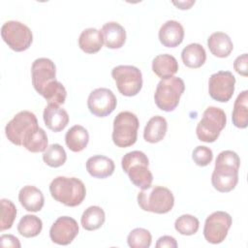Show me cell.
<instances>
[{"mask_svg": "<svg viewBox=\"0 0 248 248\" xmlns=\"http://www.w3.org/2000/svg\"><path fill=\"white\" fill-rule=\"evenodd\" d=\"M51 197L66 206L79 205L86 196L83 182L77 177L57 176L49 184Z\"/></svg>", "mask_w": 248, "mask_h": 248, "instance_id": "1", "label": "cell"}, {"mask_svg": "<svg viewBox=\"0 0 248 248\" xmlns=\"http://www.w3.org/2000/svg\"><path fill=\"white\" fill-rule=\"evenodd\" d=\"M148 166L149 160L147 156L140 150L126 153L121 160V167L128 174L131 182L141 190L150 187L153 181V175Z\"/></svg>", "mask_w": 248, "mask_h": 248, "instance_id": "2", "label": "cell"}, {"mask_svg": "<svg viewBox=\"0 0 248 248\" xmlns=\"http://www.w3.org/2000/svg\"><path fill=\"white\" fill-rule=\"evenodd\" d=\"M138 203L144 211L165 214L172 209L174 197L170 189L151 185L138 194Z\"/></svg>", "mask_w": 248, "mask_h": 248, "instance_id": "3", "label": "cell"}, {"mask_svg": "<svg viewBox=\"0 0 248 248\" xmlns=\"http://www.w3.org/2000/svg\"><path fill=\"white\" fill-rule=\"evenodd\" d=\"M185 90V84L182 78L171 77L170 78L161 79L154 93V101L156 106L164 111H172L179 104L181 95Z\"/></svg>", "mask_w": 248, "mask_h": 248, "instance_id": "4", "label": "cell"}, {"mask_svg": "<svg viewBox=\"0 0 248 248\" xmlns=\"http://www.w3.org/2000/svg\"><path fill=\"white\" fill-rule=\"evenodd\" d=\"M226 123V113L222 108L217 107L206 108L196 128L198 139L204 142H214L225 128Z\"/></svg>", "mask_w": 248, "mask_h": 248, "instance_id": "5", "label": "cell"}, {"mask_svg": "<svg viewBox=\"0 0 248 248\" xmlns=\"http://www.w3.org/2000/svg\"><path fill=\"white\" fill-rule=\"evenodd\" d=\"M140 122L137 115L131 111L119 112L113 120L112 140L118 147H129L137 141Z\"/></svg>", "mask_w": 248, "mask_h": 248, "instance_id": "6", "label": "cell"}, {"mask_svg": "<svg viewBox=\"0 0 248 248\" xmlns=\"http://www.w3.org/2000/svg\"><path fill=\"white\" fill-rule=\"evenodd\" d=\"M38 128L36 115L29 110H21L8 122L5 127V134L12 143L22 145L25 138Z\"/></svg>", "mask_w": 248, "mask_h": 248, "instance_id": "7", "label": "cell"}, {"mask_svg": "<svg viewBox=\"0 0 248 248\" xmlns=\"http://www.w3.org/2000/svg\"><path fill=\"white\" fill-rule=\"evenodd\" d=\"M118 91L127 97L136 96L142 87V75L139 68L132 65H119L111 70Z\"/></svg>", "mask_w": 248, "mask_h": 248, "instance_id": "8", "label": "cell"}, {"mask_svg": "<svg viewBox=\"0 0 248 248\" xmlns=\"http://www.w3.org/2000/svg\"><path fill=\"white\" fill-rule=\"evenodd\" d=\"M1 36L8 46L17 52L28 49L33 42L30 28L16 20L6 21L1 27Z\"/></svg>", "mask_w": 248, "mask_h": 248, "instance_id": "9", "label": "cell"}, {"mask_svg": "<svg viewBox=\"0 0 248 248\" xmlns=\"http://www.w3.org/2000/svg\"><path fill=\"white\" fill-rule=\"evenodd\" d=\"M232 219L225 211H215L211 213L204 222L203 236L205 240L212 244L223 242L232 226Z\"/></svg>", "mask_w": 248, "mask_h": 248, "instance_id": "10", "label": "cell"}, {"mask_svg": "<svg viewBox=\"0 0 248 248\" xmlns=\"http://www.w3.org/2000/svg\"><path fill=\"white\" fill-rule=\"evenodd\" d=\"M235 78L230 71H219L210 76L208 80V93L218 102L226 103L231 100L234 92Z\"/></svg>", "mask_w": 248, "mask_h": 248, "instance_id": "11", "label": "cell"}, {"mask_svg": "<svg viewBox=\"0 0 248 248\" xmlns=\"http://www.w3.org/2000/svg\"><path fill=\"white\" fill-rule=\"evenodd\" d=\"M117 101L113 92L105 87L94 89L88 96L87 107L89 111L97 117H106L116 108Z\"/></svg>", "mask_w": 248, "mask_h": 248, "instance_id": "12", "label": "cell"}, {"mask_svg": "<svg viewBox=\"0 0 248 248\" xmlns=\"http://www.w3.org/2000/svg\"><path fill=\"white\" fill-rule=\"evenodd\" d=\"M78 233V222L69 216H61L56 219L49 230V237L58 245L70 244Z\"/></svg>", "mask_w": 248, "mask_h": 248, "instance_id": "13", "label": "cell"}, {"mask_svg": "<svg viewBox=\"0 0 248 248\" xmlns=\"http://www.w3.org/2000/svg\"><path fill=\"white\" fill-rule=\"evenodd\" d=\"M31 78L34 89L41 94L48 82L56 79L55 64L46 57L37 58L31 66Z\"/></svg>", "mask_w": 248, "mask_h": 248, "instance_id": "14", "label": "cell"}, {"mask_svg": "<svg viewBox=\"0 0 248 248\" xmlns=\"http://www.w3.org/2000/svg\"><path fill=\"white\" fill-rule=\"evenodd\" d=\"M238 182V168L226 164H215L211 175L213 187L221 192L228 193L233 190Z\"/></svg>", "mask_w": 248, "mask_h": 248, "instance_id": "15", "label": "cell"}, {"mask_svg": "<svg viewBox=\"0 0 248 248\" xmlns=\"http://www.w3.org/2000/svg\"><path fill=\"white\" fill-rule=\"evenodd\" d=\"M184 39V28L176 20H167L160 27L159 40L164 46L176 47Z\"/></svg>", "mask_w": 248, "mask_h": 248, "instance_id": "16", "label": "cell"}, {"mask_svg": "<svg viewBox=\"0 0 248 248\" xmlns=\"http://www.w3.org/2000/svg\"><path fill=\"white\" fill-rule=\"evenodd\" d=\"M43 118L46 126L56 133L64 130L69 123L68 112L54 104H47L44 109Z\"/></svg>", "mask_w": 248, "mask_h": 248, "instance_id": "17", "label": "cell"}, {"mask_svg": "<svg viewBox=\"0 0 248 248\" xmlns=\"http://www.w3.org/2000/svg\"><path fill=\"white\" fill-rule=\"evenodd\" d=\"M104 44L107 47L115 49L120 48L126 42V31L124 27L115 21L105 23L101 29Z\"/></svg>", "mask_w": 248, "mask_h": 248, "instance_id": "18", "label": "cell"}, {"mask_svg": "<svg viewBox=\"0 0 248 248\" xmlns=\"http://www.w3.org/2000/svg\"><path fill=\"white\" fill-rule=\"evenodd\" d=\"M20 204L30 212L40 211L45 203V198L40 189L33 185L23 186L18 193Z\"/></svg>", "mask_w": 248, "mask_h": 248, "instance_id": "19", "label": "cell"}, {"mask_svg": "<svg viewBox=\"0 0 248 248\" xmlns=\"http://www.w3.org/2000/svg\"><path fill=\"white\" fill-rule=\"evenodd\" d=\"M86 170L95 178H106L110 176L115 169L113 161L103 155H94L86 161Z\"/></svg>", "mask_w": 248, "mask_h": 248, "instance_id": "20", "label": "cell"}, {"mask_svg": "<svg viewBox=\"0 0 248 248\" xmlns=\"http://www.w3.org/2000/svg\"><path fill=\"white\" fill-rule=\"evenodd\" d=\"M207 46L210 52L217 57H228L233 48V44L228 34L214 32L207 39Z\"/></svg>", "mask_w": 248, "mask_h": 248, "instance_id": "21", "label": "cell"}, {"mask_svg": "<svg viewBox=\"0 0 248 248\" xmlns=\"http://www.w3.org/2000/svg\"><path fill=\"white\" fill-rule=\"evenodd\" d=\"M152 71L161 79L170 78L178 71V62L170 54H159L152 61Z\"/></svg>", "mask_w": 248, "mask_h": 248, "instance_id": "22", "label": "cell"}, {"mask_svg": "<svg viewBox=\"0 0 248 248\" xmlns=\"http://www.w3.org/2000/svg\"><path fill=\"white\" fill-rule=\"evenodd\" d=\"M104 44L103 35L101 30L96 28H86L84 29L78 38V46L85 53L93 54L98 52Z\"/></svg>", "mask_w": 248, "mask_h": 248, "instance_id": "23", "label": "cell"}, {"mask_svg": "<svg viewBox=\"0 0 248 248\" xmlns=\"http://www.w3.org/2000/svg\"><path fill=\"white\" fill-rule=\"evenodd\" d=\"M167 130L168 122L166 118L161 115H155L146 123L143 130V138L147 142L156 143L165 138Z\"/></svg>", "mask_w": 248, "mask_h": 248, "instance_id": "24", "label": "cell"}, {"mask_svg": "<svg viewBox=\"0 0 248 248\" xmlns=\"http://www.w3.org/2000/svg\"><path fill=\"white\" fill-rule=\"evenodd\" d=\"M89 134L81 125L71 127L65 135V142L67 147L73 152L82 151L88 144Z\"/></svg>", "mask_w": 248, "mask_h": 248, "instance_id": "25", "label": "cell"}, {"mask_svg": "<svg viewBox=\"0 0 248 248\" xmlns=\"http://www.w3.org/2000/svg\"><path fill=\"white\" fill-rule=\"evenodd\" d=\"M181 59L186 67L197 69L204 64L206 60V52L202 45L192 43L182 49Z\"/></svg>", "mask_w": 248, "mask_h": 248, "instance_id": "26", "label": "cell"}, {"mask_svg": "<svg viewBox=\"0 0 248 248\" xmlns=\"http://www.w3.org/2000/svg\"><path fill=\"white\" fill-rule=\"evenodd\" d=\"M232 124L240 129L248 125V91L244 90L238 94L234 101L233 110L232 113Z\"/></svg>", "mask_w": 248, "mask_h": 248, "instance_id": "27", "label": "cell"}, {"mask_svg": "<svg viewBox=\"0 0 248 248\" xmlns=\"http://www.w3.org/2000/svg\"><path fill=\"white\" fill-rule=\"evenodd\" d=\"M106 220V214L102 207L92 205L87 207L80 218L81 226L86 231H95L100 229Z\"/></svg>", "mask_w": 248, "mask_h": 248, "instance_id": "28", "label": "cell"}, {"mask_svg": "<svg viewBox=\"0 0 248 248\" xmlns=\"http://www.w3.org/2000/svg\"><path fill=\"white\" fill-rule=\"evenodd\" d=\"M48 140L46 133L44 129L38 128L31 132L24 140L22 146L25 147L28 151L33 153L38 152H45L46 149L48 147Z\"/></svg>", "mask_w": 248, "mask_h": 248, "instance_id": "29", "label": "cell"}, {"mask_svg": "<svg viewBox=\"0 0 248 248\" xmlns=\"http://www.w3.org/2000/svg\"><path fill=\"white\" fill-rule=\"evenodd\" d=\"M40 95H42L48 104H54L59 106L65 103L67 91L60 81L54 79L45 86Z\"/></svg>", "mask_w": 248, "mask_h": 248, "instance_id": "30", "label": "cell"}, {"mask_svg": "<svg viewBox=\"0 0 248 248\" xmlns=\"http://www.w3.org/2000/svg\"><path fill=\"white\" fill-rule=\"evenodd\" d=\"M43 229L42 220L36 215L26 214L18 222L17 232L24 237L30 238L37 236Z\"/></svg>", "mask_w": 248, "mask_h": 248, "instance_id": "31", "label": "cell"}, {"mask_svg": "<svg viewBox=\"0 0 248 248\" xmlns=\"http://www.w3.org/2000/svg\"><path fill=\"white\" fill-rule=\"evenodd\" d=\"M44 162L51 167L58 168L64 165L67 160V154L65 149L58 143H53L49 145L43 154Z\"/></svg>", "mask_w": 248, "mask_h": 248, "instance_id": "32", "label": "cell"}, {"mask_svg": "<svg viewBox=\"0 0 248 248\" xmlns=\"http://www.w3.org/2000/svg\"><path fill=\"white\" fill-rule=\"evenodd\" d=\"M152 236L149 231L143 228H136L127 236V243L132 248H148L151 245Z\"/></svg>", "mask_w": 248, "mask_h": 248, "instance_id": "33", "label": "cell"}, {"mask_svg": "<svg viewBox=\"0 0 248 248\" xmlns=\"http://www.w3.org/2000/svg\"><path fill=\"white\" fill-rule=\"evenodd\" d=\"M200 227V222L197 217L191 214H183L179 216L174 223L175 230L183 235L195 234Z\"/></svg>", "mask_w": 248, "mask_h": 248, "instance_id": "34", "label": "cell"}, {"mask_svg": "<svg viewBox=\"0 0 248 248\" xmlns=\"http://www.w3.org/2000/svg\"><path fill=\"white\" fill-rule=\"evenodd\" d=\"M1 220H0V231L11 229L16 216V207L14 202L7 199L1 201Z\"/></svg>", "mask_w": 248, "mask_h": 248, "instance_id": "35", "label": "cell"}, {"mask_svg": "<svg viewBox=\"0 0 248 248\" xmlns=\"http://www.w3.org/2000/svg\"><path fill=\"white\" fill-rule=\"evenodd\" d=\"M192 159L196 165L200 167H205L209 165L213 159L212 150L204 145L197 146L192 152Z\"/></svg>", "mask_w": 248, "mask_h": 248, "instance_id": "36", "label": "cell"}, {"mask_svg": "<svg viewBox=\"0 0 248 248\" xmlns=\"http://www.w3.org/2000/svg\"><path fill=\"white\" fill-rule=\"evenodd\" d=\"M215 164H226L230 166H233L239 169L240 159L238 155L232 150H224L220 152L216 158Z\"/></svg>", "mask_w": 248, "mask_h": 248, "instance_id": "37", "label": "cell"}, {"mask_svg": "<svg viewBox=\"0 0 248 248\" xmlns=\"http://www.w3.org/2000/svg\"><path fill=\"white\" fill-rule=\"evenodd\" d=\"M233 68L235 72L243 77H247L248 71V57L247 53H243L237 56L233 62Z\"/></svg>", "mask_w": 248, "mask_h": 248, "instance_id": "38", "label": "cell"}, {"mask_svg": "<svg viewBox=\"0 0 248 248\" xmlns=\"http://www.w3.org/2000/svg\"><path fill=\"white\" fill-rule=\"evenodd\" d=\"M0 243L2 247L19 248L21 246L18 238L13 234H2L0 237Z\"/></svg>", "mask_w": 248, "mask_h": 248, "instance_id": "39", "label": "cell"}, {"mask_svg": "<svg viewBox=\"0 0 248 248\" xmlns=\"http://www.w3.org/2000/svg\"><path fill=\"white\" fill-rule=\"evenodd\" d=\"M155 246L157 248H164V247L176 248L177 247V242H176L175 238L170 236V235H163V236L159 237Z\"/></svg>", "mask_w": 248, "mask_h": 248, "instance_id": "40", "label": "cell"}, {"mask_svg": "<svg viewBox=\"0 0 248 248\" xmlns=\"http://www.w3.org/2000/svg\"><path fill=\"white\" fill-rule=\"evenodd\" d=\"M172 4L175 5L178 9L188 10V9H190L192 7V5L195 4V1H193V0H191V1H178V2L173 1Z\"/></svg>", "mask_w": 248, "mask_h": 248, "instance_id": "41", "label": "cell"}]
</instances>
